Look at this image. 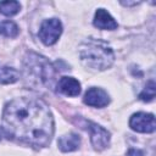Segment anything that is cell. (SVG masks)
Segmentation results:
<instances>
[{"mask_svg": "<svg viewBox=\"0 0 156 156\" xmlns=\"http://www.w3.org/2000/svg\"><path fill=\"white\" fill-rule=\"evenodd\" d=\"M6 135L34 147H45L54 135V118L46 106L35 98H17L10 101L2 115Z\"/></svg>", "mask_w": 156, "mask_h": 156, "instance_id": "1", "label": "cell"}, {"mask_svg": "<svg viewBox=\"0 0 156 156\" xmlns=\"http://www.w3.org/2000/svg\"><path fill=\"white\" fill-rule=\"evenodd\" d=\"M79 55L85 66L104 71L108 68L115 61L112 49L100 39H89L80 45Z\"/></svg>", "mask_w": 156, "mask_h": 156, "instance_id": "2", "label": "cell"}, {"mask_svg": "<svg viewBox=\"0 0 156 156\" xmlns=\"http://www.w3.org/2000/svg\"><path fill=\"white\" fill-rule=\"evenodd\" d=\"M62 33V24L57 18L45 20L39 29V38L45 45H52Z\"/></svg>", "mask_w": 156, "mask_h": 156, "instance_id": "3", "label": "cell"}, {"mask_svg": "<svg viewBox=\"0 0 156 156\" xmlns=\"http://www.w3.org/2000/svg\"><path fill=\"white\" fill-rule=\"evenodd\" d=\"M129 126L133 130L139 133H152L156 127L155 117L152 113L136 112L130 117Z\"/></svg>", "mask_w": 156, "mask_h": 156, "instance_id": "4", "label": "cell"}, {"mask_svg": "<svg viewBox=\"0 0 156 156\" xmlns=\"http://www.w3.org/2000/svg\"><path fill=\"white\" fill-rule=\"evenodd\" d=\"M88 129L90 133V139H91V144L96 150H104L110 141V133L104 129L102 127H100L96 123L93 122H88Z\"/></svg>", "mask_w": 156, "mask_h": 156, "instance_id": "5", "label": "cell"}, {"mask_svg": "<svg viewBox=\"0 0 156 156\" xmlns=\"http://www.w3.org/2000/svg\"><path fill=\"white\" fill-rule=\"evenodd\" d=\"M84 104L94 107H105L110 102V98L107 93L100 88H90L83 99Z\"/></svg>", "mask_w": 156, "mask_h": 156, "instance_id": "6", "label": "cell"}, {"mask_svg": "<svg viewBox=\"0 0 156 156\" xmlns=\"http://www.w3.org/2000/svg\"><path fill=\"white\" fill-rule=\"evenodd\" d=\"M57 89L67 96H77L80 93V83L72 77H62L57 83Z\"/></svg>", "mask_w": 156, "mask_h": 156, "instance_id": "7", "label": "cell"}, {"mask_svg": "<svg viewBox=\"0 0 156 156\" xmlns=\"http://www.w3.org/2000/svg\"><path fill=\"white\" fill-rule=\"evenodd\" d=\"M94 26L100 28V29H116L117 28V23L116 21L111 17V15L104 10V9H99L95 12V17H94Z\"/></svg>", "mask_w": 156, "mask_h": 156, "instance_id": "8", "label": "cell"}, {"mask_svg": "<svg viewBox=\"0 0 156 156\" xmlns=\"http://www.w3.org/2000/svg\"><path fill=\"white\" fill-rule=\"evenodd\" d=\"M79 144H80V138H79V135H77L74 133L66 134V135L61 136L57 141L58 149L63 152H69V151L77 150Z\"/></svg>", "mask_w": 156, "mask_h": 156, "instance_id": "9", "label": "cell"}, {"mask_svg": "<svg viewBox=\"0 0 156 156\" xmlns=\"http://www.w3.org/2000/svg\"><path fill=\"white\" fill-rule=\"evenodd\" d=\"M20 78V73L17 69L12 67H1L0 68V83L1 84H10L15 83Z\"/></svg>", "mask_w": 156, "mask_h": 156, "instance_id": "10", "label": "cell"}, {"mask_svg": "<svg viewBox=\"0 0 156 156\" xmlns=\"http://www.w3.org/2000/svg\"><path fill=\"white\" fill-rule=\"evenodd\" d=\"M21 9L20 2L17 1H0V12L5 16H13Z\"/></svg>", "mask_w": 156, "mask_h": 156, "instance_id": "11", "label": "cell"}, {"mask_svg": "<svg viewBox=\"0 0 156 156\" xmlns=\"http://www.w3.org/2000/svg\"><path fill=\"white\" fill-rule=\"evenodd\" d=\"M0 34H2L4 37L15 38L18 34V27L11 21H5L0 23Z\"/></svg>", "mask_w": 156, "mask_h": 156, "instance_id": "12", "label": "cell"}, {"mask_svg": "<svg viewBox=\"0 0 156 156\" xmlns=\"http://www.w3.org/2000/svg\"><path fill=\"white\" fill-rule=\"evenodd\" d=\"M139 98H140V100L146 101V102L154 100V98H155V82L154 80H150L146 84V87L144 88V90L140 93Z\"/></svg>", "mask_w": 156, "mask_h": 156, "instance_id": "13", "label": "cell"}, {"mask_svg": "<svg viewBox=\"0 0 156 156\" xmlns=\"http://www.w3.org/2000/svg\"><path fill=\"white\" fill-rule=\"evenodd\" d=\"M127 156H143V152L136 149H130L127 154Z\"/></svg>", "mask_w": 156, "mask_h": 156, "instance_id": "14", "label": "cell"}, {"mask_svg": "<svg viewBox=\"0 0 156 156\" xmlns=\"http://www.w3.org/2000/svg\"><path fill=\"white\" fill-rule=\"evenodd\" d=\"M0 139H1V130H0Z\"/></svg>", "mask_w": 156, "mask_h": 156, "instance_id": "15", "label": "cell"}]
</instances>
